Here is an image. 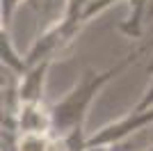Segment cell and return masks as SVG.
Returning a JSON list of instances; mask_svg holds the SVG:
<instances>
[{
  "mask_svg": "<svg viewBox=\"0 0 153 151\" xmlns=\"http://www.w3.org/2000/svg\"><path fill=\"white\" fill-rule=\"evenodd\" d=\"M91 0H66V7H64V16L66 19H78L82 21V14L85 9H87V5H89ZM85 23V21H82Z\"/></svg>",
  "mask_w": 153,
  "mask_h": 151,
  "instance_id": "cell-8",
  "label": "cell"
},
{
  "mask_svg": "<svg viewBox=\"0 0 153 151\" xmlns=\"http://www.w3.org/2000/svg\"><path fill=\"white\" fill-rule=\"evenodd\" d=\"M16 121L23 133H53V110L46 101L16 103Z\"/></svg>",
  "mask_w": 153,
  "mask_h": 151,
  "instance_id": "cell-5",
  "label": "cell"
},
{
  "mask_svg": "<svg viewBox=\"0 0 153 151\" xmlns=\"http://www.w3.org/2000/svg\"><path fill=\"white\" fill-rule=\"evenodd\" d=\"M82 25H85L82 21L66 19V16H62L57 23L48 25V28L34 39V44L30 46V50L25 53L27 67H30V64H37V62H55V57L78 37V32L82 30Z\"/></svg>",
  "mask_w": 153,
  "mask_h": 151,
  "instance_id": "cell-2",
  "label": "cell"
},
{
  "mask_svg": "<svg viewBox=\"0 0 153 151\" xmlns=\"http://www.w3.org/2000/svg\"><path fill=\"white\" fill-rule=\"evenodd\" d=\"M0 60H2V69L12 76H23L27 71V60L25 55H21L19 50L14 48L12 37H9V28L0 30Z\"/></svg>",
  "mask_w": 153,
  "mask_h": 151,
  "instance_id": "cell-6",
  "label": "cell"
},
{
  "mask_svg": "<svg viewBox=\"0 0 153 151\" xmlns=\"http://www.w3.org/2000/svg\"><path fill=\"white\" fill-rule=\"evenodd\" d=\"M53 62H37L30 64L23 76H19L16 82V103H37L44 101L46 92V76Z\"/></svg>",
  "mask_w": 153,
  "mask_h": 151,
  "instance_id": "cell-4",
  "label": "cell"
},
{
  "mask_svg": "<svg viewBox=\"0 0 153 151\" xmlns=\"http://www.w3.org/2000/svg\"><path fill=\"white\" fill-rule=\"evenodd\" d=\"M146 50H153L151 41L137 44L130 53H126L114 67H110V69H105V71L85 69V73L80 76V80H78L57 103L51 105V110H53V133H55V135H66V138L76 144L78 151L87 149L85 121H87V114H89V108H91V103H94V99L98 96V92H101L110 80H114L117 76L123 73L128 67H133Z\"/></svg>",
  "mask_w": 153,
  "mask_h": 151,
  "instance_id": "cell-1",
  "label": "cell"
},
{
  "mask_svg": "<svg viewBox=\"0 0 153 151\" xmlns=\"http://www.w3.org/2000/svg\"><path fill=\"white\" fill-rule=\"evenodd\" d=\"M149 124H153V105L144 108V110L133 108L126 117L112 121V124H105L103 128H98L94 135H89V138H87V147H114V144H119L123 138H128L130 133L142 131V128L149 126Z\"/></svg>",
  "mask_w": 153,
  "mask_h": 151,
  "instance_id": "cell-3",
  "label": "cell"
},
{
  "mask_svg": "<svg viewBox=\"0 0 153 151\" xmlns=\"http://www.w3.org/2000/svg\"><path fill=\"white\" fill-rule=\"evenodd\" d=\"M23 0H0V16H2V28H9L12 25V19L19 5ZM46 7H51V0H46Z\"/></svg>",
  "mask_w": 153,
  "mask_h": 151,
  "instance_id": "cell-7",
  "label": "cell"
}]
</instances>
